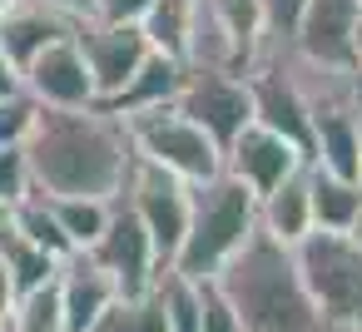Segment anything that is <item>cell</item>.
Returning <instances> with one entry per match:
<instances>
[{
  "label": "cell",
  "instance_id": "obj_1",
  "mask_svg": "<svg viewBox=\"0 0 362 332\" xmlns=\"http://www.w3.org/2000/svg\"><path fill=\"white\" fill-rule=\"evenodd\" d=\"M30 184L45 198H119L124 174L134 164V144L124 119L100 105L85 109H35L25 134Z\"/></svg>",
  "mask_w": 362,
  "mask_h": 332
},
{
  "label": "cell",
  "instance_id": "obj_11",
  "mask_svg": "<svg viewBox=\"0 0 362 332\" xmlns=\"http://www.w3.org/2000/svg\"><path fill=\"white\" fill-rule=\"evenodd\" d=\"M362 16V0H303V16L288 35L293 55H303L308 65H327V70H352V25Z\"/></svg>",
  "mask_w": 362,
  "mask_h": 332
},
{
  "label": "cell",
  "instance_id": "obj_38",
  "mask_svg": "<svg viewBox=\"0 0 362 332\" xmlns=\"http://www.w3.org/2000/svg\"><path fill=\"white\" fill-rule=\"evenodd\" d=\"M6 6H11V0H0V11H6Z\"/></svg>",
  "mask_w": 362,
  "mask_h": 332
},
{
  "label": "cell",
  "instance_id": "obj_20",
  "mask_svg": "<svg viewBox=\"0 0 362 332\" xmlns=\"http://www.w3.org/2000/svg\"><path fill=\"white\" fill-rule=\"evenodd\" d=\"M110 203L115 198H50V213H55V223H60V233L70 238L75 253L95 248V238L110 223Z\"/></svg>",
  "mask_w": 362,
  "mask_h": 332
},
{
  "label": "cell",
  "instance_id": "obj_19",
  "mask_svg": "<svg viewBox=\"0 0 362 332\" xmlns=\"http://www.w3.org/2000/svg\"><path fill=\"white\" fill-rule=\"evenodd\" d=\"M308 198H313V228L317 233H347L352 228V213H357V198H362V179H337V174L313 169Z\"/></svg>",
  "mask_w": 362,
  "mask_h": 332
},
{
  "label": "cell",
  "instance_id": "obj_35",
  "mask_svg": "<svg viewBox=\"0 0 362 332\" xmlns=\"http://www.w3.org/2000/svg\"><path fill=\"white\" fill-rule=\"evenodd\" d=\"M357 154H362V105H357Z\"/></svg>",
  "mask_w": 362,
  "mask_h": 332
},
{
  "label": "cell",
  "instance_id": "obj_32",
  "mask_svg": "<svg viewBox=\"0 0 362 332\" xmlns=\"http://www.w3.org/2000/svg\"><path fill=\"white\" fill-rule=\"evenodd\" d=\"M347 90H352V105H362V60L347 70Z\"/></svg>",
  "mask_w": 362,
  "mask_h": 332
},
{
  "label": "cell",
  "instance_id": "obj_12",
  "mask_svg": "<svg viewBox=\"0 0 362 332\" xmlns=\"http://www.w3.org/2000/svg\"><path fill=\"white\" fill-rule=\"evenodd\" d=\"M308 159L283 139V134H273V129H263V124H243V134L223 149V169L238 179V184H248L258 198L268 194V189H278L288 174H298Z\"/></svg>",
  "mask_w": 362,
  "mask_h": 332
},
{
  "label": "cell",
  "instance_id": "obj_4",
  "mask_svg": "<svg viewBox=\"0 0 362 332\" xmlns=\"http://www.w3.org/2000/svg\"><path fill=\"white\" fill-rule=\"evenodd\" d=\"M298 278L322 317L327 332H352L362 327V243L347 233H308L293 248Z\"/></svg>",
  "mask_w": 362,
  "mask_h": 332
},
{
  "label": "cell",
  "instance_id": "obj_25",
  "mask_svg": "<svg viewBox=\"0 0 362 332\" xmlns=\"http://www.w3.org/2000/svg\"><path fill=\"white\" fill-rule=\"evenodd\" d=\"M35 100L25 95V90H16V95H6L0 100V144H25V134H30V124H35Z\"/></svg>",
  "mask_w": 362,
  "mask_h": 332
},
{
  "label": "cell",
  "instance_id": "obj_33",
  "mask_svg": "<svg viewBox=\"0 0 362 332\" xmlns=\"http://www.w3.org/2000/svg\"><path fill=\"white\" fill-rule=\"evenodd\" d=\"M352 243H362V198H357V213H352V228H347Z\"/></svg>",
  "mask_w": 362,
  "mask_h": 332
},
{
  "label": "cell",
  "instance_id": "obj_29",
  "mask_svg": "<svg viewBox=\"0 0 362 332\" xmlns=\"http://www.w3.org/2000/svg\"><path fill=\"white\" fill-rule=\"evenodd\" d=\"M40 6L60 11V16H70V20H90V16H95V0H40Z\"/></svg>",
  "mask_w": 362,
  "mask_h": 332
},
{
  "label": "cell",
  "instance_id": "obj_5",
  "mask_svg": "<svg viewBox=\"0 0 362 332\" xmlns=\"http://www.w3.org/2000/svg\"><path fill=\"white\" fill-rule=\"evenodd\" d=\"M134 159L184 179V184H204L223 169V149L179 109V105H159V109H139L124 119Z\"/></svg>",
  "mask_w": 362,
  "mask_h": 332
},
{
  "label": "cell",
  "instance_id": "obj_2",
  "mask_svg": "<svg viewBox=\"0 0 362 332\" xmlns=\"http://www.w3.org/2000/svg\"><path fill=\"white\" fill-rule=\"evenodd\" d=\"M214 283L233 302L238 332H327L298 278L293 248H283L263 228L218 268Z\"/></svg>",
  "mask_w": 362,
  "mask_h": 332
},
{
  "label": "cell",
  "instance_id": "obj_15",
  "mask_svg": "<svg viewBox=\"0 0 362 332\" xmlns=\"http://www.w3.org/2000/svg\"><path fill=\"white\" fill-rule=\"evenodd\" d=\"M313 169L337 174V179H362V154H357V105H317L313 109Z\"/></svg>",
  "mask_w": 362,
  "mask_h": 332
},
{
  "label": "cell",
  "instance_id": "obj_14",
  "mask_svg": "<svg viewBox=\"0 0 362 332\" xmlns=\"http://www.w3.org/2000/svg\"><path fill=\"white\" fill-rule=\"evenodd\" d=\"M75 20L40 6V0H11L6 11H0V50L11 55L16 70H25L45 45H55L60 35H70Z\"/></svg>",
  "mask_w": 362,
  "mask_h": 332
},
{
  "label": "cell",
  "instance_id": "obj_27",
  "mask_svg": "<svg viewBox=\"0 0 362 332\" xmlns=\"http://www.w3.org/2000/svg\"><path fill=\"white\" fill-rule=\"evenodd\" d=\"M258 16H263V35L288 40L298 16H303V0H258Z\"/></svg>",
  "mask_w": 362,
  "mask_h": 332
},
{
  "label": "cell",
  "instance_id": "obj_34",
  "mask_svg": "<svg viewBox=\"0 0 362 332\" xmlns=\"http://www.w3.org/2000/svg\"><path fill=\"white\" fill-rule=\"evenodd\" d=\"M352 55L362 60V16H357V25H352Z\"/></svg>",
  "mask_w": 362,
  "mask_h": 332
},
{
  "label": "cell",
  "instance_id": "obj_22",
  "mask_svg": "<svg viewBox=\"0 0 362 332\" xmlns=\"http://www.w3.org/2000/svg\"><path fill=\"white\" fill-rule=\"evenodd\" d=\"M95 332H169V327H164V307L149 287V292H134V297H115L105 307V317L95 322Z\"/></svg>",
  "mask_w": 362,
  "mask_h": 332
},
{
  "label": "cell",
  "instance_id": "obj_39",
  "mask_svg": "<svg viewBox=\"0 0 362 332\" xmlns=\"http://www.w3.org/2000/svg\"><path fill=\"white\" fill-rule=\"evenodd\" d=\"M352 332H362V327H352Z\"/></svg>",
  "mask_w": 362,
  "mask_h": 332
},
{
  "label": "cell",
  "instance_id": "obj_17",
  "mask_svg": "<svg viewBox=\"0 0 362 332\" xmlns=\"http://www.w3.org/2000/svg\"><path fill=\"white\" fill-rule=\"evenodd\" d=\"M179 85H184V60L169 55V50H149V60L129 75V85L105 100L100 109H110L115 119H129L139 109H159V105H174L179 100Z\"/></svg>",
  "mask_w": 362,
  "mask_h": 332
},
{
  "label": "cell",
  "instance_id": "obj_16",
  "mask_svg": "<svg viewBox=\"0 0 362 332\" xmlns=\"http://www.w3.org/2000/svg\"><path fill=\"white\" fill-rule=\"evenodd\" d=\"M308 189H313V169L303 164L298 174H288L278 189H268L258 198V228L268 238H278L283 248H298L313 233V198H308Z\"/></svg>",
  "mask_w": 362,
  "mask_h": 332
},
{
  "label": "cell",
  "instance_id": "obj_26",
  "mask_svg": "<svg viewBox=\"0 0 362 332\" xmlns=\"http://www.w3.org/2000/svg\"><path fill=\"white\" fill-rule=\"evenodd\" d=\"M199 297H204V317H199V332H238V312L233 302L223 297V287L214 278L199 283Z\"/></svg>",
  "mask_w": 362,
  "mask_h": 332
},
{
  "label": "cell",
  "instance_id": "obj_28",
  "mask_svg": "<svg viewBox=\"0 0 362 332\" xmlns=\"http://www.w3.org/2000/svg\"><path fill=\"white\" fill-rule=\"evenodd\" d=\"M149 11L154 0H95V20H115V25H144Z\"/></svg>",
  "mask_w": 362,
  "mask_h": 332
},
{
  "label": "cell",
  "instance_id": "obj_37",
  "mask_svg": "<svg viewBox=\"0 0 362 332\" xmlns=\"http://www.w3.org/2000/svg\"><path fill=\"white\" fill-rule=\"evenodd\" d=\"M0 332H16V327H11V322H0Z\"/></svg>",
  "mask_w": 362,
  "mask_h": 332
},
{
  "label": "cell",
  "instance_id": "obj_18",
  "mask_svg": "<svg viewBox=\"0 0 362 332\" xmlns=\"http://www.w3.org/2000/svg\"><path fill=\"white\" fill-rule=\"evenodd\" d=\"M0 263H6V273H11V283H16L21 297L35 292V287H45V283H55V268H60V258L45 253L40 243H30L11 218L0 223Z\"/></svg>",
  "mask_w": 362,
  "mask_h": 332
},
{
  "label": "cell",
  "instance_id": "obj_30",
  "mask_svg": "<svg viewBox=\"0 0 362 332\" xmlns=\"http://www.w3.org/2000/svg\"><path fill=\"white\" fill-rule=\"evenodd\" d=\"M21 302V292H16V283H11V273H6V263H0V322L11 317V307Z\"/></svg>",
  "mask_w": 362,
  "mask_h": 332
},
{
  "label": "cell",
  "instance_id": "obj_3",
  "mask_svg": "<svg viewBox=\"0 0 362 332\" xmlns=\"http://www.w3.org/2000/svg\"><path fill=\"white\" fill-rule=\"evenodd\" d=\"M258 233V194L248 184H238L228 169H218L214 179L194 184L189 194V228L184 243L174 253V273L204 283L218 278V268Z\"/></svg>",
  "mask_w": 362,
  "mask_h": 332
},
{
  "label": "cell",
  "instance_id": "obj_24",
  "mask_svg": "<svg viewBox=\"0 0 362 332\" xmlns=\"http://www.w3.org/2000/svg\"><path fill=\"white\" fill-rule=\"evenodd\" d=\"M30 164H25V149L21 144H0V203L16 208L25 194H30Z\"/></svg>",
  "mask_w": 362,
  "mask_h": 332
},
{
  "label": "cell",
  "instance_id": "obj_21",
  "mask_svg": "<svg viewBox=\"0 0 362 332\" xmlns=\"http://www.w3.org/2000/svg\"><path fill=\"white\" fill-rule=\"evenodd\" d=\"M11 223H16L30 243H40L45 253H55V258H70V253H75V248H70V238L60 233L55 213H50V198H45V194H35V189L11 208Z\"/></svg>",
  "mask_w": 362,
  "mask_h": 332
},
{
  "label": "cell",
  "instance_id": "obj_31",
  "mask_svg": "<svg viewBox=\"0 0 362 332\" xmlns=\"http://www.w3.org/2000/svg\"><path fill=\"white\" fill-rule=\"evenodd\" d=\"M16 90H21V70L11 65V55H6V50H0V100L16 95Z\"/></svg>",
  "mask_w": 362,
  "mask_h": 332
},
{
  "label": "cell",
  "instance_id": "obj_8",
  "mask_svg": "<svg viewBox=\"0 0 362 332\" xmlns=\"http://www.w3.org/2000/svg\"><path fill=\"white\" fill-rule=\"evenodd\" d=\"M75 40H80L85 65H90V80H95V105L115 100L154 50L144 25H115V20H95V16L75 20Z\"/></svg>",
  "mask_w": 362,
  "mask_h": 332
},
{
  "label": "cell",
  "instance_id": "obj_36",
  "mask_svg": "<svg viewBox=\"0 0 362 332\" xmlns=\"http://www.w3.org/2000/svg\"><path fill=\"white\" fill-rule=\"evenodd\" d=\"M6 218H11V208H6V203H0V223H6Z\"/></svg>",
  "mask_w": 362,
  "mask_h": 332
},
{
  "label": "cell",
  "instance_id": "obj_23",
  "mask_svg": "<svg viewBox=\"0 0 362 332\" xmlns=\"http://www.w3.org/2000/svg\"><path fill=\"white\" fill-rule=\"evenodd\" d=\"M6 322H11L16 332H70V327H65V312H60V292H55V283L25 292V297L11 307Z\"/></svg>",
  "mask_w": 362,
  "mask_h": 332
},
{
  "label": "cell",
  "instance_id": "obj_9",
  "mask_svg": "<svg viewBox=\"0 0 362 332\" xmlns=\"http://www.w3.org/2000/svg\"><path fill=\"white\" fill-rule=\"evenodd\" d=\"M85 253H90L110 278H115L119 297L149 292V287H154V278L164 273V268H159V258H154V243H149L144 223L129 213V203H124V198H115V203H110V223H105V233L95 238V248H85Z\"/></svg>",
  "mask_w": 362,
  "mask_h": 332
},
{
  "label": "cell",
  "instance_id": "obj_6",
  "mask_svg": "<svg viewBox=\"0 0 362 332\" xmlns=\"http://www.w3.org/2000/svg\"><path fill=\"white\" fill-rule=\"evenodd\" d=\"M189 194H194V184H184V179H174V174H164V169H154V164H144V159H134L129 174H124L119 198H124L129 213L144 223L159 268H169L174 253H179V243H184V228H189Z\"/></svg>",
  "mask_w": 362,
  "mask_h": 332
},
{
  "label": "cell",
  "instance_id": "obj_7",
  "mask_svg": "<svg viewBox=\"0 0 362 332\" xmlns=\"http://www.w3.org/2000/svg\"><path fill=\"white\" fill-rule=\"evenodd\" d=\"M218 149H228L243 124H253V90L238 70H218V65H184V85L174 100Z\"/></svg>",
  "mask_w": 362,
  "mask_h": 332
},
{
  "label": "cell",
  "instance_id": "obj_13",
  "mask_svg": "<svg viewBox=\"0 0 362 332\" xmlns=\"http://www.w3.org/2000/svg\"><path fill=\"white\" fill-rule=\"evenodd\" d=\"M55 292H60V312L70 332H95V322L105 317V307L119 297L115 278L90 258V253H70L55 268Z\"/></svg>",
  "mask_w": 362,
  "mask_h": 332
},
{
  "label": "cell",
  "instance_id": "obj_10",
  "mask_svg": "<svg viewBox=\"0 0 362 332\" xmlns=\"http://www.w3.org/2000/svg\"><path fill=\"white\" fill-rule=\"evenodd\" d=\"M21 90L45 109H85V105H95V80H90V65L80 55L75 30L60 35L55 45H45L21 70Z\"/></svg>",
  "mask_w": 362,
  "mask_h": 332
}]
</instances>
